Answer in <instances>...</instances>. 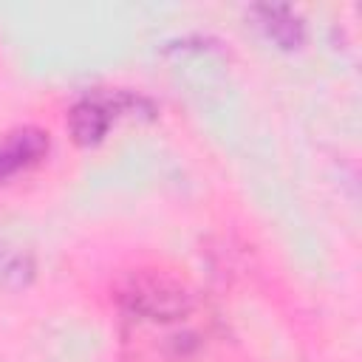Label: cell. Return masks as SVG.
<instances>
[{
  "mask_svg": "<svg viewBox=\"0 0 362 362\" xmlns=\"http://www.w3.org/2000/svg\"><path fill=\"white\" fill-rule=\"evenodd\" d=\"M119 303L127 314L150 322H175L195 308L189 288L161 272H136L119 288Z\"/></svg>",
  "mask_w": 362,
  "mask_h": 362,
  "instance_id": "6da1fadb",
  "label": "cell"
},
{
  "mask_svg": "<svg viewBox=\"0 0 362 362\" xmlns=\"http://www.w3.org/2000/svg\"><path fill=\"white\" fill-rule=\"evenodd\" d=\"M48 150H51L48 130L34 127V124L8 130L6 136H0V181H8L42 164Z\"/></svg>",
  "mask_w": 362,
  "mask_h": 362,
  "instance_id": "7a4b0ae2",
  "label": "cell"
},
{
  "mask_svg": "<svg viewBox=\"0 0 362 362\" xmlns=\"http://www.w3.org/2000/svg\"><path fill=\"white\" fill-rule=\"evenodd\" d=\"M252 17L257 28L280 48V51H297L305 42V23L303 17L286 6V3H257L252 6Z\"/></svg>",
  "mask_w": 362,
  "mask_h": 362,
  "instance_id": "3957f363",
  "label": "cell"
},
{
  "mask_svg": "<svg viewBox=\"0 0 362 362\" xmlns=\"http://www.w3.org/2000/svg\"><path fill=\"white\" fill-rule=\"evenodd\" d=\"M113 119L116 116H113V110L107 107V102L102 96H88V99H79L68 110V133H71L74 144L96 147V144L105 141Z\"/></svg>",
  "mask_w": 362,
  "mask_h": 362,
  "instance_id": "277c9868",
  "label": "cell"
},
{
  "mask_svg": "<svg viewBox=\"0 0 362 362\" xmlns=\"http://www.w3.org/2000/svg\"><path fill=\"white\" fill-rule=\"evenodd\" d=\"M34 280V260L25 252H3L0 257V286L6 288H25Z\"/></svg>",
  "mask_w": 362,
  "mask_h": 362,
  "instance_id": "5b68a950",
  "label": "cell"
},
{
  "mask_svg": "<svg viewBox=\"0 0 362 362\" xmlns=\"http://www.w3.org/2000/svg\"><path fill=\"white\" fill-rule=\"evenodd\" d=\"M0 257H3V249H0Z\"/></svg>",
  "mask_w": 362,
  "mask_h": 362,
  "instance_id": "8992f818",
  "label": "cell"
}]
</instances>
